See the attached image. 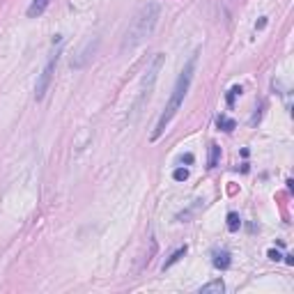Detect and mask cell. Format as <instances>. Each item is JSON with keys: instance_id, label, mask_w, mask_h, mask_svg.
Segmentation results:
<instances>
[{"instance_id": "e0dca14e", "label": "cell", "mask_w": 294, "mask_h": 294, "mask_svg": "<svg viewBox=\"0 0 294 294\" xmlns=\"http://www.w3.org/2000/svg\"><path fill=\"white\" fill-rule=\"evenodd\" d=\"M264 26H267V16H262V18H260V23H258V28H260V30H262V28H264Z\"/></svg>"}, {"instance_id": "30bf717a", "label": "cell", "mask_w": 294, "mask_h": 294, "mask_svg": "<svg viewBox=\"0 0 294 294\" xmlns=\"http://www.w3.org/2000/svg\"><path fill=\"white\" fill-rule=\"evenodd\" d=\"M184 255H186V246H184V248H177V251H175L173 255H170V258H168V260L163 262V271H165V269H170V267H173L175 262H180V260H182Z\"/></svg>"}, {"instance_id": "8fae6325", "label": "cell", "mask_w": 294, "mask_h": 294, "mask_svg": "<svg viewBox=\"0 0 294 294\" xmlns=\"http://www.w3.org/2000/svg\"><path fill=\"white\" fill-rule=\"evenodd\" d=\"M216 124H218V129H223V131H232L234 127H237L232 117H225V115H218Z\"/></svg>"}, {"instance_id": "8992f818", "label": "cell", "mask_w": 294, "mask_h": 294, "mask_svg": "<svg viewBox=\"0 0 294 294\" xmlns=\"http://www.w3.org/2000/svg\"><path fill=\"white\" fill-rule=\"evenodd\" d=\"M214 267L221 269V271H225V269H230V264H232V258H230V251H225V248H221V251H214Z\"/></svg>"}, {"instance_id": "5bb4252c", "label": "cell", "mask_w": 294, "mask_h": 294, "mask_svg": "<svg viewBox=\"0 0 294 294\" xmlns=\"http://www.w3.org/2000/svg\"><path fill=\"white\" fill-rule=\"evenodd\" d=\"M237 95H242V87H232V90H230V95H228V104L230 106L234 104V97Z\"/></svg>"}, {"instance_id": "277c9868", "label": "cell", "mask_w": 294, "mask_h": 294, "mask_svg": "<svg viewBox=\"0 0 294 294\" xmlns=\"http://www.w3.org/2000/svg\"><path fill=\"white\" fill-rule=\"evenodd\" d=\"M163 53H156L154 60L149 62V67L145 71V78H143V87H140V97H138V104H136V111H140V106L145 104L149 95H152V87H154V81L159 76V71H161V65H163Z\"/></svg>"}, {"instance_id": "7c38bea8", "label": "cell", "mask_w": 294, "mask_h": 294, "mask_svg": "<svg viewBox=\"0 0 294 294\" xmlns=\"http://www.w3.org/2000/svg\"><path fill=\"white\" fill-rule=\"evenodd\" d=\"M239 225H242L239 216H237L234 212H230V214H228V230H230V232H237V230H239Z\"/></svg>"}, {"instance_id": "6da1fadb", "label": "cell", "mask_w": 294, "mask_h": 294, "mask_svg": "<svg viewBox=\"0 0 294 294\" xmlns=\"http://www.w3.org/2000/svg\"><path fill=\"white\" fill-rule=\"evenodd\" d=\"M196 62H198V53H193V55H191L189 62L184 65L182 74L177 76V83H175V87H173V95H170V99H168L163 113H161V117H159V122H156V129H154V133H152V140H156V138H161V136H163V131L168 129V124L173 122V117L177 115V111L182 108L184 99H186V92H189V87H191V81H193Z\"/></svg>"}, {"instance_id": "9a60e30c", "label": "cell", "mask_w": 294, "mask_h": 294, "mask_svg": "<svg viewBox=\"0 0 294 294\" xmlns=\"http://www.w3.org/2000/svg\"><path fill=\"white\" fill-rule=\"evenodd\" d=\"M267 255H269V260H276V262H278V260H280V258H283V255H280V253H278V251H274V248H271V251H269Z\"/></svg>"}, {"instance_id": "ba28073f", "label": "cell", "mask_w": 294, "mask_h": 294, "mask_svg": "<svg viewBox=\"0 0 294 294\" xmlns=\"http://www.w3.org/2000/svg\"><path fill=\"white\" fill-rule=\"evenodd\" d=\"M223 292H225V283L221 278H216V280H212V283L200 287V294H223Z\"/></svg>"}, {"instance_id": "5b68a950", "label": "cell", "mask_w": 294, "mask_h": 294, "mask_svg": "<svg viewBox=\"0 0 294 294\" xmlns=\"http://www.w3.org/2000/svg\"><path fill=\"white\" fill-rule=\"evenodd\" d=\"M97 46H99V39H95V42H92V39H90V42H85V46H83V49H81V53H78V58H74V60H71V67H74V69H83L87 62H90V58L95 55Z\"/></svg>"}, {"instance_id": "2e32d148", "label": "cell", "mask_w": 294, "mask_h": 294, "mask_svg": "<svg viewBox=\"0 0 294 294\" xmlns=\"http://www.w3.org/2000/svg\"><path fill=\"white\" fill-rule=\"evenodd\" d=\"M180 161H182V163H193V154H184Z\"/></svg>"}, {"instance_id": "9c48e42d", "label": "cell", "mask_w": 294, "mask_h": 294, "mask_svg": "<svg viewBox=\"0 0 294 294\" xmlns=\"http://www.w3.org/2000/svg\"><path fill=\"white\" fill-rule=\"evenodd\" d=\"M218 159H221V147L216 143L209 145V159H207V168H216L218 165Z\"/></svg>"}, {"instance_id": "3957f363", "label": "cell", "mask_w": 294, "mask_h": 294, "mask_svg": "<svg viewBox=\"0 0 294 294\" xmlns=\"http://www.w3.org/2000/svg\"><path fill=\"white\" fill-rule=\"evenodd\" d=\"M60 55H62V49L58 46V49H55V51L49 55L46 65H44V71L39 74V78H37V85H35V99H37V101H42L44 97H46V92H49V87H51L53 74H55V67H58Z\"/></svg>"}, {"instance_id": "52a82bcc", "label": "cell", "mask_w": 294, "mask_h": 294, "mask_svg": "<svg viewBox=\"0 0 294 294\" xmlns=\"http://www.w3.org/2000/svg\"><path fill=\"white\" fill-rule=\"evenodd\" d=\"M49 2H51V0H33L30 7H28V16L30 18L42 16L44 12H46V7H49Z\"/></svg>"}, {"instance_id": "7a4b0ae2", "label": "cell", "mask_w": 294, "mask_h": 294, "mask_svg": "<svg viewBox=\"0 0 294 294\" xmlns=\"http://www.w3.org/2000/svg\"><path fill=\"white\" fill-rule=\"evenodd\" d=\"M159 16H161V5L159 2H147L140 7V12L133 16L129 30L124 35V42H122V51H131L136 49L138 44H143L147 37H152L156 23H159Z\"/></svg>"}, {"instance_id": "4fadbf2b", "label": "cell", "mask_w": 294, "mask_h": 294, "mask_svg": "<svg viewBox=\"0 0 294 294\" xmlns=\"http://www.w3.org/2000/svg\"><path fill=\"white\" fill-rule=\"evenodd\" d=\"M173 180L175 182H186V180H189V170H186V168H177L173 173Z\"/></svg>"}]
</instances>
